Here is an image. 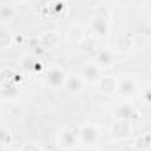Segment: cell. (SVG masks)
<instances>
[{
    "mask_svg": "<svg viewBox=\"0 0 151 151\" xmlns=\"http://www.w3.org/2000/svg\"><path fill=\"white\" fill-rule=\"evenodd\" d=\"M116 91L123 97H135L137 91H139V86H137V81L130 76H123L118 79V88Z\"/></svg>",
    "mask_w": 151,
    "mask_h": 151,
    "instance_id": "cell-1",
    "label": "cell"
},
{
    "mask_svg": "<svg viewBox=\"0 0 151 151\" xmlns=\"http://www.w3.org/2000/svg\"><path fill=\"white\" fill-rule=\"evenodd\" d=\"M79 141V132L70 128V127H65L60 130V137H58V142L63 150H72Z\"/></svg>",
    "mask_w": 151,
    "mask_h": 151,
    "instance_id": "cell-2",
    "label": "cell"
},
{
    "mask_svg": "<svg viewBox=\"0 0 151 151\" xmlns=\"http://www.w3.org/2000/svg\"><path fill=\"white\" fill-rule=\"evenodd\" d=\"M99 139V128L95 125H83L79 128V141L84 146H91L95 144V141Z\"/></svg>",
    "mask_w": 151,
    "mask_h": 151,
    "instance_id": "cell-3",
    "label": "cell"
},
{
    "mask_svg": "<svg viewBox=\"0 0 151 151\" xmlns=\"http://www.w3.org/2000/svg\"><path fill=\"white\" fill-rule=\"evenodd\" d=\"M65 81H67V74L62 69H51L46 74V83L51 86H62V84H65Z\"/></svg>",
    "mask_w": 151,
    "mask_h": 151,
    "instance_id": "cell-4",
    "label": "cell"
},
{
    "mask_svg": "<svg viewBox=\"0 0 151 151\" xmlns=\"http://www.w3.org/2000/svg\"><path fill=\"white\" fill-rule=\"evenodd\" d=\"M114 60H116V55H114V51L111 49H102V51H99L97 53V56H95V63L102 69V67H111L114 63Z\"/></svg>",
    "mask_w": 151,
    "mask_h": 151,
    "instance_id": "cell-5",
    "label": "cell"
},
{
    "mask_svg": "<svg viewBox=\"0 0 151 151\" xmlns=\"http://www.w3.org/2000/svg\"><path fill=\"white\" fill-rule=\"evenodd\" d=\"M99 72H100V67H99L95 62H88V63H84L83 69H81V77H83L84 81H95V79L99 77Z\"/></svg>",
    "mask_w": 151,
    "mask_h": 151,
    "instance_id": "cell-6",
    "label": "cell"
},
{
    "mask_svg": "<svg viewBox=\"0 0 151 151\" xmlns=\"http://www.w3.org/2000/svg\"><path fill=\"white\" fill-rule=\"evenodd\" d=\"M91 30L99 35H104L107 34V18H106V12L102 16H99L97 12L93 14V19H91Z\"/></svg>",
    "mask_w": 151,
    "mask_h": 151,
    "instance_id": "cell-7",
    "label": "cell"
},
{
    "mask_svg": "<svg viewBox=\"0 0 151 151\" xmlns=\"http://www.w3.org/2000/svg\"><path fill=\"white\" fill-rule=\"evenodd\" d=\"M113 132H114V135L119 137V139L128 137V135H130V121L118 119V121L114 123V127H113Z\"/></svg>",
    "mask_w": 151,
    "mask_h": 151,
    "instance_id": "cell-8",
    "label": "cell"
},
{
    "mask_svg": "<svg viewBox=\"0 0 151 151\" xmlns=\"http://www.w3.org/2000/svg\"><path fill=\"white\" fill-rule=\"evenodd\" d=\"M116 88H118V79L113 77V76H104L102 79H100V90L104 91V93H107V95H111L116 91Z\"/></svg>",
    "mask_w": 151,
    "mask_h": 151,
    "instance_id": "cell-9",
    "label": "cell"
},
{
    "mask_svg": "<svg viewBox=\"0 0 151 151\" xmlns=\"http://www.w3.org/2000/svg\"><path fill=\"white\" fill-rule=\"evenodd\" d=\"M60 35L56 34V32H46V34H42L40 37H39V40H40V44H42V47H55L58 42H60Z\"/></svg>",
    "mask_w": 151,
    "mask_h": 151,
    "instance_id": "cell-10",
    "label": "cell"
},
{
    "mask_svg": "<svg viewBox=\"0 0 151 151\" xmlns=\"http://www.w3.org/2000/svg\"><path fill=\"white\" fill-rule=\"evenodd\" d=\"M116 116H118V119L130 121L132 118H135V109L130 104H121L119 107H116Z\"/></svg>",
    "mask_w": 151,
    "mask_h": 151,
    "instance_id": "cell-11",
    "label": "cell"
},
{
    "mask_svg": "<svg viewBox=\"0 0 151 151\" xmlns=\"http://www.w3.org/2000/svg\"><path fill=\"white\" fill-rule=\"evenodd\" d=\"M83 84H84V79L81 76H69L67 81H65V88L69 91H74V93L83 90Z\"/></svg>",
    "mask_w": 151,
    "mask_h": 151,
    "instance_id": "cell-12",
    "label": "cell"
},
{
    "mask_svg": "<svg viewBox=\"0 0 151 151\" xmlns=\"http://www.w3.org/2000/svg\"><path fill=\"white\" fill-rule=\"evenodd\" d=\"M18 88L14 86V83L12 81H7L5 84H2V88H0V97L2 99H16L18 97Z\"/></svg>",
    "mask_w": 151,
    "mask_h": 151,
    "instance_id": "cell-13",
    "label": "cell"
},
{
    "mask_svg": "<svg viewBox=\"0 0 151 151\" xmlns=\"http://www.w3.org/2000/svg\"><path fill=\"white\" fill-rule=\"evenodd\" d=\"M151 146V134L146 132V134H139L135 137V148L137 150H148Z\"/></svg>",
    "mask_w": 151,
    "mask_h": 151,
    "instance_id": "cell-14",
    "label": "cell"
},
{
    "mask_svg": "<svg viewBox=\"0 0 151 151\" xmlns=\"http://www.w3.org/2000/svg\"><path fill=\"white\" fill-rule=\"evenodd\" d=\"M14 14H16V11H14V7L12 5H0V19H12L14 18Z\"/></svg>",
    "mask_w": 151,
    "mask_h": 151,
    "instance_id": "cell-15",
    "label": "cell"
},
{
    "mask_svg": "<svg viewBox=\"0 0 151 151\" xmlns=\"http://www.w3.org/2000/svg\"><path fill=\"white\" fill-rule=\"evenodd\" d=\"M11 44H12V37H11V34H9L7 30L0 28V49H2V47H9Z\"/></svg>",
    "mask_w": 151,
    "mask_h": 151,
    "instance_id": "cell-16",
    "label": "cell"
},
{
    "mask_svg": "<svg viewBox=\"0 0 151 151\" xmlns=\"http://www.w3.org/2000/svg\"><path fill=\"white\" fill-rule=\"evenodd\" d=\"M132 44H134V40L130 35H121L119 40H118V47L121 49V51H127V49H130L132 47Z\"/></svg>",
    "mask_w": 151,
    "mask_h": 151,
    "instance_id": "cell-17",
    "label": "cell"
},
{
    "mask_svg": "<svg viewBox=\"0 0 151 151\" xmlns=\"http://www.w3.org/2000/svg\"><path fill=\"white\" fill-rule=\"evenodd\" d=\"M23 67L28 69V70H34V69H37L39 65L35 63V60H34L32 56H25V58H23Z\"/></svg>",
    "mask_w": 151,
    "mask_h": 151,
    "instance_id": "cell-18",
    "label": "cell"
},
{
    "mask_svg": "<svg viewBox=\"0 0 151 151\" xmlns=\"http://www.w3.org/2000/svg\"><path fill=\"white\" fill-rule=\"evenodd\" d=\"M30 150H32V151H42V150L37 146V144H30Z\"/></svg>",
    "mask_w": 151,
    "mask_h": 151,
    "instance_id": "cell-19",
    "label": "cell"
}]
</instances>
